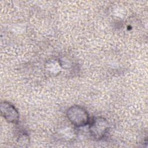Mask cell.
<instances>
[{
  "label": "cell",
  "instance_id": "cell-1",
  "mask_svg": "<svg viewBox=\"0 0 148 148\" xmlns=\"http://www.w3.org/2000/svg\"><path fill=\"white\" fill-rule=\"evenodd\" d=\"M66 117L69 121L77 127H82L90 123V118L87 110L78 105L72 106L66 110Z\"/></svg>",
  "mask_w": 148,
  "mask_h": 148
},
{
  "label": "cell",
  "instance_id": "cell-3",
  "mask_svg": "<svg viewBox=\"0 0 148 148\" xmlns=\"http://www.w3.org/2000/svg\"><path fill=\"white\" fill-rule=\"evenodd\" d=\"M1 113L2 116L9 123H17L19 120V114L16 108L10 103L4 101L1 103Z\"/></svg>",
  "mask_w": 148,
  "mask_h": 148
},
{
  "label": "cell",
  "instance_id": "cell-2",
  "mask_svg": "<svg viewBox=\"0 0 148 148\" xmlns=\"http://www.w3.org/2000/svg\"><path fill=\"white\" fill-rule=\"evenodd\" d=\"M89 124L90 133L91 136L96 140L103 139L109 131V123L103 117H94Z\"/></svg>",
  "mask_w": 148,
  "mask_h": 148
}]
</instances>
